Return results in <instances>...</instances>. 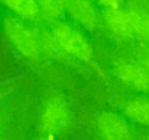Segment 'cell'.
<instances>
[{
  "instance_id": "cell-9",
  "label": "cell",
  "mask_w": 149,
  "mask_h": 140,
  "mask_svg": "<svg viewBox=\"0 0 149 140\" xmlns=\"http://www.w3.org/2000/svg\"><path fill=\"white\" fill-rule=\"evenodd\" d=\"M124 112L131 120L149 126V99L148 98H138L127 101L125 105Z\"/></svg>"
},
{
  "instance_id": "cell-10",
  "label": "cell",
  "mask_w": 149,
  "mask_h": 140,
  "mask_svg": "<svg viewBox=\"0 0 149 140\" xmlns=\"http://www.w3.org/2000/svg\"><path fill=\"white\" fill-rule=\"evenodd\" d=\"M41 14L49 20H57L65 11V0H37Z\"/></svg>"
},
{
  "instance_id": "cell-13",
  "label": "cell",
  "mask_w": 149,
  "mask_h": 140,
  "mask_svg": "<svg viewBox=\"0 0 149 140\" xmlns=\"http://www.w3.org/2000/svg\"><path fill=\"white\" fill-rule=\"evenodd\" d=\"M146 68H147L148 71L149 72V59L148 60V62H147V64H146Z\"/></svg>"
},
{
  "instance_id": "cell-5",
  "label": "cell",
  "mask_w": 149,
  "mask_h": 140,
  "mask_svg": "<svg viewBox=\"0 0 149 140\" xmlns=\"http://www.w3.org/2000/svg\"><path fill=\"white\" fill-rule=\"evenodd\" d=\"M97 128L104 140H134L127 120L113 112H104L97 119Z\"/></svg>"
},
{
  "instance_id": "cell-8",
  "label": "cell",
  "mask_w": 149,
  "mask_h": 140,
  "mask_svg": "<svg viewBox=\"0 0 149 140\" xmlns=\"http://www.w3.org/2000/svg\"><path fill=\"white\" fill-rule=\"evenodd\" d=\"M0 3L23 20H35L41 15L37 0H0Z\"/></svg>"
},
{
  "instance_id": "cell-7",
  "label": "cell",
  "mask_w": 149,
  "mask_h": 140,
  "mask_svg": "<svg viewBox=\"0 0 149 140\" xmlns=\"http://www.w3.org/2000/svg\"><path fill=\"white\" fill-rule=\"evenodd\" d=\"M115 73L128 87L136 91H149V72L146 67L134 63H125L116 67Z\"/></svg>"
},
{
  "instance_id": "cell-2",
  "label": "cell",
  "mask_w": 149,
  "mask_h": 140,
  "mask_svg": "<svg viewBox=\"0 0 149 140\" xmlns=\"http://www.w3.org/2000/svg\"><path fill=\"white\" fill-rule=\"evenodd\" d=\"M6 37L24 58L37 60L42 51L40 30L28 25L19 17H8L3 21Z\"/></svg>"
},
{
  "instance_id": "cell-1",
  "label": "cell",
  "mask_w": 149,
  "mask_h": 140,
  "mask_svg": "<svg viewBox=\"0 0 149 140\" xmlns=\"http://www.w3.org/2000/svg\"><path fill=\"white\" fill-rule=\"evenodd\" d=\"M109 30L122 39L149 38V17L139 11L107 9L103 15Z\"/></svg>"
},
{
  "instance_id": "cell-3",
  "label": "cell",
  "mask_w": 149,
  "mask_h": 140,
  "mask_svg": "<svg viewBox=\"0 0 149 140\" xmlns=\"http://www.w3.org/2000/svg\"><path fill=\"white\" fill-rule=\"evenodd\" d=\"M71 119V112L65 98L58 95H53L44 105L39 127L45 136L54 137L68 129Z\"/></svg>"
},
{
  "instance_id": "cell-12",
  "label": "cell",
  "mask_w": 149,
  "mask_h": 140,
  "mask_svg": "<svg viewBox=\"0 0 149 140\" xmlns=\"http://www.w3.org/2000/svg\"><path fill=\"white\" fill-rule=\"evenodd\" d=\"M52 138L53 137H52V136H45V138H43V139H41L39 140H53Z\"/></svg>"
},
{
  "instance_id": "cell-11",
  "label": "cell",
  "mask_w": 149,
  "mask_h": 140,
  "mask_svg": "<svg viewBox=\"0 0 149 140\" xmlns=\"http://www.w3.org/2000/svg\"><path fill=\"white\" fill-rule=\"evenodd\" d=\"M107 9H118L122 4L123 0H97Z\"/></svg>"
},
{
  "instance_id": "cell-4",
  "label": "cell",
  "mask_w": 149,
  "mask_h": 140,
  "mask_svg": "<svg viewBox=\"0 0 149 140\" xmlns=\"http://www.w3.org/2000/svg\"><path fill=\"white\" fill-rule=\"evenodd\" d=\"M62 51L85 62L93 58V48L86 37L77 29L65 23H56L51 30Z\"/></svg>"
},
{
  "instance_id": "cell-6",
  "label": "cell",
  "mask_w": 149,
  "mask_h": 140,
  "mask_svg": "<svg viewBox=\"0 0 149 140\" xmlns=\"http://www.w3.org/2000/svg\"><path fill=\"white\" fill-rule=\"evenodd\" d=\"M65 10L74 21L88 30H94L100 24L97 10L90 0H65Z\"/></svg>"
}]
</instances>
